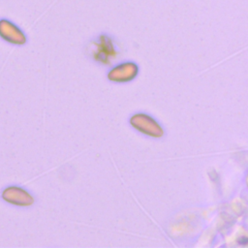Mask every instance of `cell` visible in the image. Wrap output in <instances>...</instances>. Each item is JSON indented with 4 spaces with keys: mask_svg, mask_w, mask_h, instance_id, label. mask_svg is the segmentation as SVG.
Masks as SVG:
<instances>
[{
    "mask_svg": "<svg viewBox=\"0 0 248 248\" xmlns=\"http://www.w3.org/2000/svg\"><path fill=\"white\" fill-rule=\"evenodd\" d=\"M115 55L116 50L109 37L102 35L96 42H94L93 57L96 61L103 64H108Z\"/></svg>",
    "mask_w": 248,
    "mask_h": 248,
    "instance_id": "5",
    "label": "cell"
},
{
    "mask_svg": "<svg viewBox=\"0 0 248 248\" xmlns=\"http://www.w3.org/2000/svg\"><path fill=\"white\" fill-rule=\"evenodd\" d=\"M0 38L14 46H22L27 41V37L21 28L7 18L0 19Z\"/></svg>",
    "mask_w": 248,
    "mask_h": 248,
    "instance_id": "2",
    "label": "cell"
},
{
    "mask_svg": "<svg viewBox=\"0 0 248 248\" xmlns=\"http://www.w3.org/2000/svg\"><path fill=\"white\" fill-rule=\"evenodd\" d=\"M2 199L16 206H30L34 203L33 196L19 186H8L2 192Z\"/></svg>",
    "mask_w": 248,
    "mask_h": 248,
    "instance_id": "4",
    "label": "cell"
},
{
    "mask_svg": "<svg viewBox=\"0 0 248 248\" xmlns=\"http://www.w3.org/2000/svg\"><path fill=\"white\" fill-rule=\"evenodd\" d=\"M139 74V66L134 62L120 63L108 73V80L117 83H123L133 80Z\"/></svg>",
    "mask_w": 248,
    "mask_h": 248,
    "instance_id": "3",
    "label": "cell"
},
{
    "mask_svg": "<svg viewBox=\"0 0 248 248\" xmlns=\"http://www.w3.org/2000/svg\"><path fill=\"white\" fill-rule=\"evenodd\" d=\"M129 121L130 125L134 129L147 137L160 139L165 134V131L159 122L146 113H135L133 116H131Z\"/></svg>",
    "mask_w": 248,
    "mask_h": 248,
    "instance_id": "1",
    "label": "cell"
}]
</instances>
